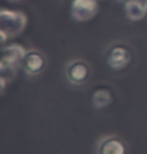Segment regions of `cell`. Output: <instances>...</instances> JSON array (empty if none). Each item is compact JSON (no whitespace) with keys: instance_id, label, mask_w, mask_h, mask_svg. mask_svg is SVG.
<instances>
[{"instance_id":"6da1fadb","label":"cell","mask_w":147,"mask_h":154,"mask_svg":"<svg viewBox=\"0 0 147 154\" xmlns=\"http://www.w3.org/2000/svg\"><path fill=\"white\" fill-rule=\"evenodd\" d=\"M69 77L76 83H81L88 77V69L82 63H76L69 69Z\"/></svg>"},{"instance_id":"7a4b0ae2","label":"cell","mask_w":147,"mask_h":154,"mask_svg":"<svg viewBox=\"0 0 147 154\" xmlns=\"http://www.w3.org/2000/svg\"><path fill=\"white\" fill-rule=\"evenodd\" d=\"M26 68L31 72H37L41 69L42 66V59L39 54L35 53L29 54L26 57Z\"/></svg>"}]
</instances>
